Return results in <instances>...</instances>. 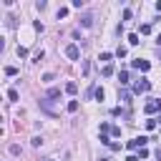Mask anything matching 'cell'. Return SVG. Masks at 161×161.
Here are the masks:
<instances>
[{"label":"cell","instance_id":"obj_1","mask_svg":"<svg viewBox=\"0 0 161 161\" xmlns=\"http://www.w3.org/2000/svg\"><path fill=\"white\" fill-rule=\"evenodd\" d=\"M66 55H68L71 60H78V58H80V48H78L76 43H71V46L66 48Z\"/></svg>","mask_w":161,"mask_h":161},{"label":"cell","instance_id":"obj_2","mask_svg":"<svg viewBox=\"0 0 161 161\" xmlns=\"http://www.w3.org/2000/svg\"><path fill=\"white\" fill-rule=\"evenodd\" d=\"M149 88H151V83H149V80H146V78H141V80H138V83L133 86V93H146Z\"/></svg>","mask_w":161,"mask_h":161},{"label":"cell","instance_id":"obj_3","mask_svg":"<svg viewBox=\"0 0 161 161\" xmlns=\"http://www.w3.org/2000/svg\"><path fill=\"white\" fill-rule=\"evenodd\" d=\"M133 68H138V71H144V73H146V71L151 68V63H149V60H141V58H136V60H133Z\"/></svg>","mask_w":161,"mask_h":161},{"label":"cell","instance_id":"obj_4","mask_svg":"<svg viewBox=\"0 0 161 161\" xmlns=\"http://www.w3.org/2000/svg\"><path fill=\"white\" fill-rule=\"evenodd\" d=\"M146 141H149V138H144V136H141V138H133V141H128V149H141Z\"/></svg>","mask_w":161,"mask_h":161},{"label":"cell","instance_id":"obj_5","mask_svg":"<svg viewBox=\"0 0 161 161\" xmlns=\"http://www.w3.org/2000/svg\"><path fill=\"white\" fill-rule=\"evenodd\" d=\"M76 91H78V83H76V80H68V83H66V93H71V96H73Z\"/></svg>","mask_w":161,"mask_h":161},{"label":"cell","instance_id":"obj_6","mask_svg":"<svg viewBox=\"0 0 161 161\" xmlns=\"http://www.w3.org/2000/svg\"><path fill=\"white\" fill-rule=\"evenodd\" d=\"M118 80H121V86H126V83H128V73L121 71V73H118Z\"/></svg>","mask_w":161,"mask_h":161},{"label":"cell","instance_id":"obj_7","mask_svg":"<svg viewBox=\"0 0 161 161\" xmlns=\"http://www.w3.org/2000/svg\"><path fill=\"white\" fill-rule=\"evenodd\" d=\"M93 96H96V101H103V98H106L103 88H96V91H93Z\"/></svg>","mask_w":161,"mask_h":161},{"label":"cell","instance_id":"obj_8","mask_svg":"<svg viewBox=\"0 0 161 161\" xmlns=\"http://www.w3.org/2000/svg\"><path fill=\"white\" fill-rule=\"evenodd\" d=\"M8 98H10V101H18L20 96H18V91H15V88H10V91H8Z\"/></svg>","mask_w":161,"mask_h":161},{"label":"cell","instance_id":"obj_9","mask_svg":"<svg viewBox=\"0 0 161 161\" xmlns=\"http://www.w3.org/2000/svg\"><path fill=\"white\" fill-rule=\"evenodd\" d=\"M58 96H60V88H50L48 91V98H58Z\"/></svg>","mask_w":161,"mask_h":161},{"label":"cell","instance_id":"obj_10","mask_svg":"<svg viewBox=\"0 0 161 161\" xmlns=\"http://www.w3.org/2000/svg\"><path fill=\"white\" fill-rule=\"evenodd\" d=\"M128 43H131V46H138V35H136V33L128 35Z\"/></svg>","mask_w":161,"mask_h":161},{"label":"cell","instance_id":"obj_11","mask_svg":"<svg viewBox=\"0 0 161 161\" xmlns=\"http://www.w3.org/2000/svg\"><path fill=\"white\" fill-rule=\"evenodd\" d=\"M68 111H71V113L78 111V101H71V103H68Z\"/></svg>","mask_w":161,"mask_h":161},{"label":"cell","instance_id":"obj_12","mask_svg":"<svg viewBox=\"0 0 161 161\" xmlns=\"http://www.w3.org/2000/svg\"><path fill=\"white\" fill-rule=\"evenodd\" d=\"M80 23H83L86 28H91V23H93V20H91V15H83V20H80Z\"/></svg>","mask_w":161,"mask_h":161},{"label":"cell","instance_id":"obj_13","mask_svg":"<svg viewBox=\"0 0 161 161\" xmlns=\"http://www.w3.org/2000/svg\"><path fill=\"white\" fill-rule=\"evenodd\" d=\"M108 131H111V126H108V124H106V121H103V124H101V133H103V136H106Z\"/></svg>","mask_w":161,"mask_h":161},{"label":"cell","instance_id":"obj_14","mask_svg":"<svg viewBox=\"0 0 161 161\" xmlns=\"http://www.w3.org/2000/svg\"><path fill=\"white\" fill-rule=\"evenodd\" d=\"M146 128H149V131H154V128H156V121H154V118H149V121H146Z\"/></svg>","mask_w":161,"mask_h":161},{"label":"cell","instance_id":"obj_15","mask_svg":"<svg viewBox=\"0 0 161 161\" xmlns=\"http://www.w3.org/2000/svg\"><path fill=\"white\" fill-rule=\"evenodd\" d=\"M5 73H8V76H15V73H18V68H15V66H8V68H5Z\"/></svg>","mask_w":161,"mask_h":161},{"label":"cell","instance_id":"obj_16","mask_svg":"<svg viewBox=\"0 0 161 161\" xmlns=\"http://www.w3.org/2000/svg\"><path fill=\"white\" fill-rule=\"evenodd\" d=\"M18 55H20V58H25V55H28V48L20 46V48H18Z\"/></svg>","mask_w":161,"mask_h":161},{"label":"cell","instance_id":"obj_17","mask_svg":"<svg viewBox=\"0 0 161 161\" xmlns=\"http://www.w3.org/2000/svg\"><path fill=\"white\" fill-rule=\"evenodd\" d=\"M126 161H138V156H126Z\"/></svg>","mask_w":161,"mask_h":161},{"label":"cell","instance_id":"obj_18","mask_svg":"<svg viewBox=\"0 0 161 161\" xmlns=\"http://www.w3.org/2000/svg\"><path fill=\"white\" fill-rule=\"evenodd\" d=\"M156 156H159V159H161V146H159V149H156Z\"/></svg>","mask_w":161,"mask_h":161}]
</instances>
